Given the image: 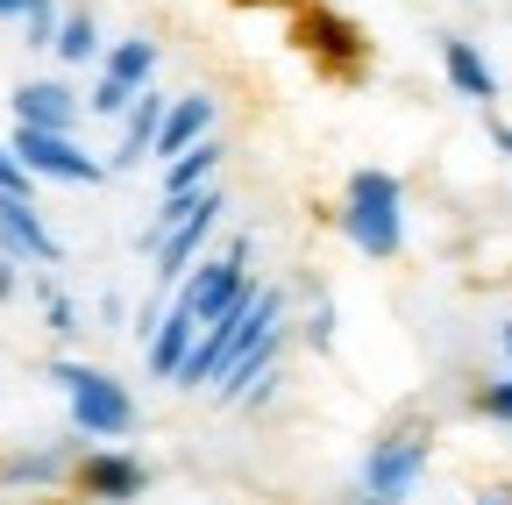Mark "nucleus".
I'll return each mask as SVG.
<instances>
[{
  "label": "nucleus",
  "mask_w": 512,
  "mask_h": 505,
  "mask_svg": "<svg viewBox=\"0 0 512 505\" xmlns=\"http://www.w3.org/2000/svg\"><path fill=\"white\" fill-rule=\"evenodd\" d=\"M278 321H285V292H278V285H271V292L256 285L249 299H235V306L221 313L214 328H200V342H192V356H185V370L171 377V385H178V392H214V377H221L256 335H271Z\"/></svg>",
  "instance_id": "obj_1"
},
{
  "label": "nucleus",
  "mask_w": 512,
  "mask_h": 505,
  "mask_svg": "<svg viewBox=\"0 0 512 505\" xmlns=\"http://www.w3.org/2000/svg\"><path fill=\"white\" fill-rule=\"evenodd\" d=\"M342 235L363 249V257H377V264H392L399 257V242H406V185L392 178V171H377V164H363V171H349V185H342Z\"/></svg>",
  "instance_id": "obj_2"
},
{
  "label": "nucleus",
  "mask_w": 512,
  "mask_h": 505,
  "mask_svg": "<svg viewBox=\"0 0 512 505\" xmlns=\"http://www.w3.org/2000/svg\"><path fill=\"white\" fill-rule=\"evenodd\" d=\"M43 377L64 392L72 427H79L86 441H121V434H136V399H128L121 377H107V370H93V363H72V356L43 363Z\"/></svg>",
  "instance_id": "obj_3"
},
{
  "label": "nucleus",
  "mask_w": 512,
  "mask_h": 505,
  "mask_svg": "<svg viewBox=\"0 0 512 505\" xmlns=\"http://www.w3.org/2000/svg\"><path fill=\"white\" fill-rule=\"evenodd\" d=\"M434 456V434L427 427H392L377 434V449L363 456V477H356V505H406L420 470Z\"/></svg>",
  "instance_id": "obj_4"
},
{
  "label": "nucleus",
  "mask_w": 512,
  "mask_h": 505,
  "mask_svg": "<svg viewBox=\"0 0 512 505\" xmlns=\"http://www.w3.org/2000/svg\"><path fill=\"white\" fill-rule=\"evenodd\" d=\"M249 257H256V242H249V235H235L221 257H200V264L185 271V285H178V306H192V321L214 328L235 299L256 292V285H249Z\"/></svg>",
  "instance_id": "obj_5"
},
{
  "label": "nucleus",
  "mask_w": 512,
  "mask_h": 505,
  "mask_svg": "<svg viewBox=\"0 0 512 505\" xmlns=\"http://www.w3.org/2000/svg\"><path fill=\"white\" fill-rule=\"evenodd\" d=\"M8 150L29 164V178H50V185H100L114 164H100L93 150H79L72 136H57V129H29V121H15V136Z\"/></svg>",
  "instance_id": "obj_6"
},
{
  "label": "nucleus",
  "mask_w": 512,
  "mask_h": 505,
  "mask_svg": "<svg viewBox=\"0 0 512 505\" xmlns=\"http://www.w3.org/2000/svg\"><path fill=\"white\" fill-rule=\"evenodd\" d=\"M72 491H86L100 505H136L150 491V463L136 449H121V441H93V449L72 463Z\"/></svg>",
  "instance_id": "obj_7"
},
{
  "label": "nucleus",
  "mask_w": 512,
  "mask_h": 505,
  "mask_svg": "<svg viewBox=\"0 0 512 505\" xmlns=\"http://www.w3.org/2000/svg\"><path fill=\"white\" fill-rule=\"evenodd\" d=\"M292 29H299V50H306L328 79H356V72L370 65V36H363L349 15H335V8H306Z\"/></svg>",
  "instance_id": "obj_8"
},
{
  "label": "nucleus",
  "mask_w": 512,
  "mask_h": 505,
  "mask_svg": "<svg viewBox=\"0 0 512 505\" xmlns=\"http://www.w3.org/2000/svg\"><path fill=\"white\" fill-rule=\"evenodd\" d=\"M221 214H228V193H221V185H207V193L192 200V214H185L178 228H164V235H157V285H185V271L200 264L207 235L221 228Z\"/></svg>",
  "instance_id": "obj_9"
},
{
  "label": "nucleus",
  "mask_w": 512,
  "mask_h": 505,
  "mask_svg": "<svg viewBox=\"0 0 512 505\" xmlns=\"http://www.w3.org/2000/svg\"><path fill=\"white\" fill-rule=\"evenodd\" d=\"M0 257H22V264H64L57 235L43 228L36 200H22V193H0Z\"/></svg>",
  "instance_id": "obj_10"
},
{
  "label": "nucleus",
  "mask_w": 512,
  "mask_h": 505,
  "mask_svg": "<svg viewBox=\"0 0 512 505\" xmlns=\"http://www.w3.org/2000/svg\"><path fill=\"white\" fill-rule=\"evenodd\" d=\"M8 107H15V121H29V129H57V136L79 129V100H72L64 79H29V86L8 93Z\"/></svg>",
  "instance_id": "obj_11"
},
{
  "label": "nucleus",
  "mask_w": 512,
  "mask_h": 505,
  "mask_svg": "<svg viewBox=\"0 0 512 505\" xmlns=\"http://www.w3.org/2000/svg\"><path fill=\"white\" fill-rule=\"evenodd\" d=\"M214 136V93H178L171 107H164V129H157V164H171L178 150H192V143H207Z\"/></svg>",
  "instance_id": "obj_12"
},
{
  "label": "nucleus",
  "mask_w": 512,
  "mask_h": 505,
  "mask_svg": "<svg viewBox=\"0 0 512 505\" xmlns=\"http://www.w3.org/2000/svg\"><path fill=\"white\" fill-rule=\"evenodd\" d=\"M164 93H136V107L121 114V150H114V171H136V164H150V150H157V129H164Z\"/></svg>",
  "instance_id": "obj_13"
},
{
  "label": "nucleus",
  "mask_w": 512,
  "mask_h": 505,
  "mask_svg": "<svg viewBox=\"0 0 512 505\" xmlns=\"http://www.w3.org/2000/svg\"><path fill=\"white\" fill-rule=\"evenodd\" d=\"M192 342H200V321H192V306H164V321H157V335L143 342V356H150V377H178L185 370V356H192Z\"/></svg>",
  "instance_id": "obj_14"
},
{
  "label": "nucleus",
  "mask_w": 512,
  "mask_h": 505,
  "mask_svg": "<svg viewBox=\"0 0 512 505\" xmlns=\"http://www.w3.org/2000/svg\"><path fill=\"white\" fill-rule=\"evenodd\" d=\"M441 72H448V86H456L463 100H477V107L498 100V72L484 65V50L470 36H441Z\"/></svg>",
  "instance_id": "obj_15"
},
{
  "label": "nucleus",
  "mask_w": 512,
  "mask_h": 505,
  "mask_svg": "<svg viewBox=\"0 0 512 505\" xmlns=\"http://www.w3.org/2000/svg\"><path fill=\"white\" fill-rule=\"evenodd\" d=\"M221 164H228V143H221V136L178 150V157L164 164V193H200V185H214V178H221Z\"/></svg>",
  "instance_id": "obj_16"
},
{
  "label": "nucleus",
  "mask_w": 512,
  "mask_h": 505,
  "mask_svg": "<svg viewBox=\"0 0 512 505\" xmlns=\"http://www.w3.org/2000/svg\"><path fill=\"white\" fill-rule=\"evenodd\" d=\"M64 477V449H22L0 463V491H50Z\"/></svg>",
  "instance_id": "obj_17"
},
{
  "label": "nucleus",
  "mask_w": 512,
  "mask_h": 505,
  "mask_svg": "<svg viewBox=\"0 0 512 505\" xmlns=\"http://www.w3.org/2000/svg\"><path fill=\"white\" fill-rule=\"evenodd\" d=\"M157 65H164L157 36H121V43L100 57V72H114V79H128V86H150V79H157Z\"/></svg>",
  "instance_id": "obj_18"
},
{
  "label": "nucleus",
  "mask_w": 512,
  "mask_h": 505,
  "mask_svg": "<svg viewBox=\"0 0 512 505\" xmlns=\"http://www.w3.org/2000/svg\"><path fill=\"white\" fill-rule=\"evenodd\" d=\"M57 65H93V57H100V22L86 15V8H72V15H64L57 22Z\"/></svg>",
  "instance_id": "obj_19"
},
{
  "label": "nucleus",
  "mask_w": 512,
  "mask_h": 505,
  "mask_svg": "<svg viewBox=\"0 0 512 505\" xmlns=\"http://www.w3.org/2000/svg\"><path fill=\"white\" fill-rule=\"evenodd\" d=\"M36 313H43V328L50 335H79L86 321H79V306H72V292H64L57 278H36Z\"/></svg>",
  "instance_id": "obj_20"
},
{
  "label": "nucleus",
  "mask_w": 512,
  "mask_h": 505,
  "mask_svg": "<svg viewBox=\"0 0 512 505\" xmlns=\"http://www.w3.org/2000/svg\"><path fill=\"white\" fill-rule=\"evenodd\" d=\"M136 93H143V86H128V79H114V72H100V86L86 93V107H93L100 121H121L128 107H136Z\"/></svg>",
  "instance_id": "obj_21"
},
{
  "label": "nucleus",
  "mask_w": 512,
  "mask_h": 505,
  "mask_svg": "<svg viewBox=\"0 0 512 505\" xmlns=\"http://www.w3.org/2000/svg\"><path fill=\"white\" fill-rule=\"evenodd\" d=\"M57 22H64L57 0H22V43H29V50H50V43H57Z\"/></svg>",
  "instance_id": "obj_22"
},
{
  "label": "nucleus",
  "mask_w": 512,
  "mask_h": 505,
  "mask_svg": "<svg viewBox=\"0 0 512 505\" xmlns=\"http://www.w3.org/2000/svg\"><path fill=\"white\" fill-rule=\"evenodd\" d=\"M477 413L512 427V377H484V385H477Z\"/></svg>",
  "instance_id": "obj_23"
},
{
  "label": "nucleus",
  "mask_w": 512,
  "mask_h": 505,
  "mask_svg": "<svg viewBox=\"0 0 512 505\" xmlns=\"http://www.w3.org/2000/svg\"><path fill=\"white\" fill-rule=\"evenodd\" d=\"M0 193H22V200L36 193V178H29V164H22V157H15L8 143H0Z\"/></svg>",
  "instance_id": "obj_24"
},
{
  "label": "nucleus",
  "mask_w": 512,
  "mask_h": 505,
  "mask_svg": "<svg viewBox=\"0 0 512 505\" xmlns=\"http://www.w3.org/2000/svg\"><path fill=\"white\" fill-rule=\"evenodd\" d=\"M306 342H313V349H328V342H335V306H328V299L306 313Z\"/></svg>",
  "instance_id": "obj_25"
},
{
  "label": "nucleus",
  "mask_w": 512,
  "mask_h": 505,
  "mask_svg": "<svg viewBox=\"0 0 512 505\" xmlns=\"http://www.w3.org/2000/svg\"><path fill=\"white\" fill-rule=\"evenodd\" d=\"M15 264H22V257H0V299H15V292H22V271H15Z\"/></svg>",
  "instance_id": "obj_26"
},
{
  "label": "nucleus",
  "mask_w": 512,
  "mask_h": 505,
  "mask_svg": "<svg viewBox=\"0 0 512 505\" xmlns=\"http://www.w3.org/2000/svg\"><path fill=\"white\" fill-rule=\"evenodd\" d=\"M484 129H491V143H498V150L512 157V121H498V114H491V121H484Z\"/></svg>",
  "instance_id": "obj_27"
},
{
  "label": "nucleus",
  "mask_w": 512,
  "mask_h": 505,
  "mask_svg": "<svg viewBox=\"0 0 512 505\" xmlns=\"http://www.w3.org/2000/svg\"><path fill=\"white\" fill-rule=\"evenodd\" d=\"M477 505H512V491H477Z\"/></svg>",
  "instance_id": "obj_28"
},
{
  "label": "nucleus",
  "mask_w": 512,
  "mask_h": 505,
  "mask_svg": "<svg viewBox=\"0 0 512 505\" xmlns=\"http://www.w3.org/2000/svg\"><path fill=\"white\" fill-rule=\"evenodd\" d=\"M0 22H22V0H0Z\"/></svg>",
  "instance_id": "obj_29"
},
{
  "label": "nucleus",
  "mask_w": 512,
  "mask_h": 505,
  "mask_svg": "<svg viewBox=\"0 0 512 505\" xmlns=\"http://www.w3.org/2000/svg\"><path fill=\"white\" fill-rule=\"evenodd\" d=\"M498 342H505V356H512V321H505V328H498Z\"/></svg>",
  "instance_id": "obj_30"
},
{
  "label": "nucleus",
  "mask_w": 512,
  "mask_h": 505,
  "mask_svg": "<svg viewBox=\"0 0 512 505\" xmlns=\"http://www.w3.org/2000/svg\"><path fill=\"white\" fill-rule=\"evenodd\" d=\"M249 8H264V0H249Z\"/></svg>",
  "instance_id": "obj_31"
}]
</instances>
